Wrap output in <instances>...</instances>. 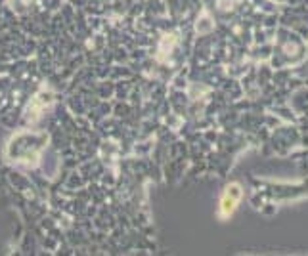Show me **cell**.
Segmentation results:
<instances>
[{"mask_svg":"<svg viewBox=\"0 0 308 256\" xmlns=\"http://www.w3.org/2000/svg\"><path fill=\"white\" fill-rule=\"evenodd\" d=\"M239 197H241L239 185H237V183L228 185L226 193H224V197H222V203H220V216H222V218H226V216H230V214L234 213Z\"/></svg>","mask_w":308,"mask_h":256,"instance_id":"6da1fadb","label":"cell"}]
</instances>
